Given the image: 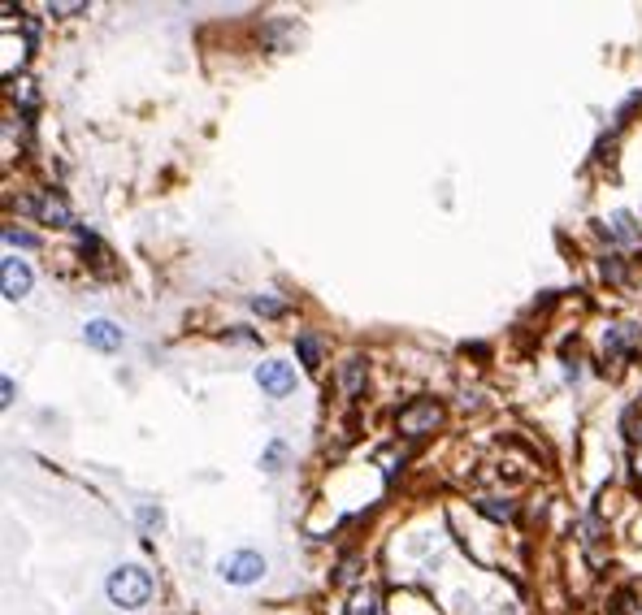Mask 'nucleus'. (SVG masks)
I'll use <instances>...</instances> for the list:
<instances>
[{"mask_svg": "<svg viewBox=\"0 0 642 615\" xmlns=\"http://www.w3.org/2000/svg\"><path fill=\"white\" fill-rule=\"evenodd\" d=\"M217 572H222V581H231V585H252L265 572V559L256 551H239V554H226L217 563Z\"/></svg>", "mask_w": 642, "mask_h": 615, "instance_id": "obj_2", "label": "nucleus"}, {"mask_svg": "<svg viewBox=\"0 0 642 615\" xmlns=\"http://www.w3.org/2000/svg\"><path fill=\"white\" fill-rule=\"evenodd\" d=\"M109 603L113 607H126V611H135V607H143L148 598H152V577L139 568V563H126V568H118L113 577H109Z\"/></svg>", "mask_w": 642, "mask_h": 615, "instance_id": "obj_1", "label": "nucleus"}, {"mask_svg": "<svg viewBox=\"0 0 642 615\" xmlns=\"http://www.w3.org/2000/svg\"><path fill=\"white\" fill-rule=\"evenodd\" d=\"M256 382L270 390V394H278V399H282V394H291V390H296V368H291V364H282V360H265V364L256 368Z\"/></svg>", "mask_w": 642, "mask_h": 615, "instance_id": "obj_4", "label": "nucleus"}, {"mask_svg": "<svg viewBox=\"0 0 642 615\" xmlns=\"http://www.w3.org/2000/svg\"><path fill=\"white\" fill-rule=\"evenodd\" d=\"M0 287H4V299H22V295L31 291V269H27V260L9 256L4 264H0Z\"/></svg>", "mask_w": 642, "mask_h": 615, "instance_id": "obj_5", "label": "nucleus"}, {"mask_svg": "<svg viewBox=\"0 0 642 615\" xmlns=\"http://www.w3.org/2000/svg\"><path fill=\"white\" fill-rule=\"evenodd\" d=\"M4 243H18V247H35V234H27V230H4Z\"/></svg>", "mask_w": 642, "mask_h": 615, "instance_id": "obj_10", "label": "nucleus"}, {"mask_svg": "<svg viewBox=\"0 0 642 615\" xmlns=\"http://www.w3.org/2000/svg\"><path fill=\"white\" fill-rule=\"evenodd\" d=\"M352 615H378V598L373 594H356L352 598Z\"/></svg>", "mask_w": 642, "mask_h": 615, "instance_id": "obj_9", "label": "nucleus"}, {"mask_svg": "<svg viewBox=\"0 0 642 615\" xmlns=\"http://www.w3.org/2000/svg\"><path fill=\"white\" fill-rule=\"evenodd\" d=\"M83 334H87V343H92L96 352H118V347H122V329L113 321H87Z\"/></svg>", "mask_w": 642, "mask_h": 615, "instance_id": "obj_6", "label": "nucleus"}, {"mask_svg": "<svg viewBox=\"0 0 642 615\" xmlns=\"http://www.w3.org/2000/svg\"><path fill=\"white\" fill-rule=\"evenodd\" d=\"M39 217H44V222H57V226H66V222H69V208L61 204V199H53V195H48V199H39Z\"/></svg>", "mask_w": 642, "mask_h": 615, "instance_id": "obj_7", "label": "nucleus"}, {"mask_svg": "<svg viewBox=\"0 0 642 615\" xmlns=\"http://www.w3.org/2000/svg\"><path fill=\"white\" fill-rule=\"evenodd\" d=\"M296 347H300L305 368H317V364H321V347H317V338H313V334H300V338H296Z\"/></svg>", "mask_w": 642, "mask_h": 615, "instance_id": "obj_8", "label": "nucleus"}, {"mask_svg": "<svg viewBox=\"0 0 642 615\" xmlns=\"http://www.w3.org/2000/svg\"><path fill=\"white\" fill-rule=\"evenodd\" d=\"M439 421H443V408L435 399H421V403H412V408L400 412V429H404V433H426V429H435Z\"/></svg>", "mask_w": 642, "mask_h": 615, "instance_id": "obj_3", "label": "nucleus"}]
</instances>
